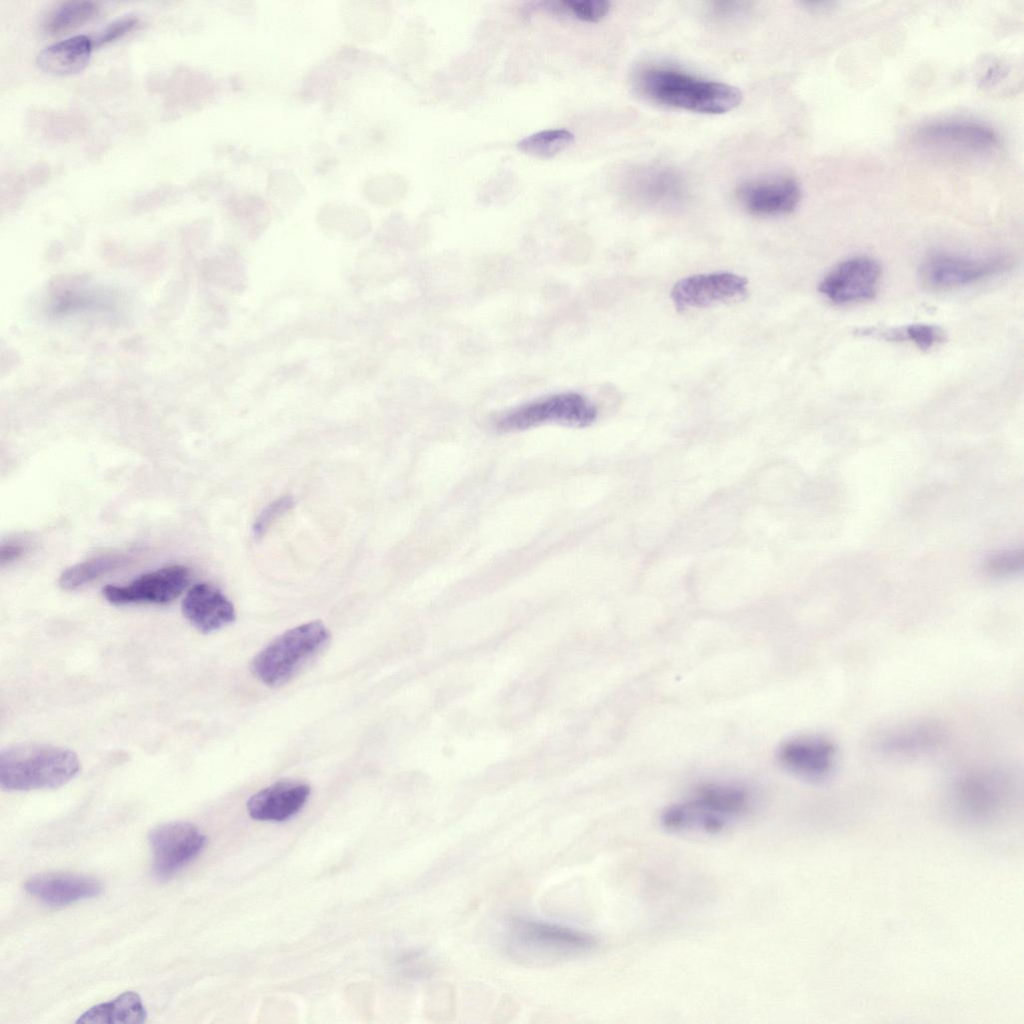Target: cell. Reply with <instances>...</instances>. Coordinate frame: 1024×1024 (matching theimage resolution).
<instances>
[{
    "mask_svg": "<svg viewBox=\"0 0 1024 1024\" xmlns=\"http://www.w3.org/2000/svg\"><path fill=\"white\" fill-rule=\"evenodd\" d=\"M148 841L153 852V872L167 879L195 859L206 844V836L192 823L174 821L150 830Z\"/></svg>",
    "mask_w": 1024,
    "mask_h": 1024,
    "instance_id": "9",
    "label": "cell"
},
{
    "mask_svg": "<svg viewBox=\"0 0 1024 1024\" xmlns=\"http://www.w3.org/2000/svg\"><path fill=\"white\" fill-rule=\"evenodd\" d=\"M881 274L877 260L855 256L832 268L820 281L818 290L837 305L864 302L876 296Z\"/></svg>",
    "mask_w": 1024,
    "mask_h": 1024,
    "instance_id": "10",
    "label": "cell"
},
{
    "mask_svg": "<svg viewBox=\"0 0 1024 1024\" xmlns=\"http://www.w3.org/2000/svg\"><path fill=\"white\" fill-rule=\"evenodd\" d=\"M137 24L134 17H124L110 23L95 38H92L94 47L101 46L121 38L131 31Z\"/></svg>",
    "mask_w": 1024,
    "mask_h": 1024,
    "instance_id": "30",
    "label": "cell"
},
{
    "mask_svg": "<svg viewBox=\"0 0 1024 1024\" xmlns=\"http://www.w3.org/2000/svg\"><path fill=\"white\" fill-rule=\"evenodd\" d=\"M540 8L554 16L596 23L608 15L611 3L606 0H550L541 2Z\"/></svg>",
    "mask_w": 1024,
    "mask_h": 1024,
    "instance_id": "27",
    "label": "cell"
},
{
    "mask_svg": "<svg viewBox=\"0 0 1024 1024\" xmlns=\"http://www.w3.org/2000/svg\"><path fill=\"white\" fill-rule=\"evenodd\" d=\"M512 945L519 952L544 960H557L591 950L595 939L577 930L532 920L514 921Z\"/></svg>",
    "mask_w": 1024,
    "mask_h": 1024,
    "instance_id": "7",
    "label": "cell"
},
{
    "mask_svg": "<svg viewBox=\"0 0 1024 1024\" xmlns=\"http://www.w3.org/2000/svg\"><path fill=\"white\" fill-rule=\"evenodd\" d=\"M916 138L929 146L976 153L992 151L999 144L997 134L990 127L965 120L927 124L917 131Z\"/></svg>",
    "mask_w": 1024,
    "mask_h": 1024,
    "instance_id": "15",
    "label": "cell"
},
{
    "mask_svg": "<svg viewBox=\"0 0 1024 1024\" xmlns=\"http://www.w3.org/2000/svg\"><path fill=\"white\" fill-rule=\"evenodd\" d=\"M943 738L941 729L929 722L900 724L881 731L874 738V749L892 758H911L937 748Z\"/></svg>",
    "mask_w": 1024,
    "mask_h": 1024,
    "instance_id": "18",
    "label": "cell"
},
{
    "mask_svg": "<svg viewBox=\"0 0 1024 1024\" xmlns=\"http://www.w3.org/2000/svg\"><path fill=\"white\" fill-rule=\"evenodd\" d=\"M747 285L746 278L730 272L698 274L678 281L670 297L676 309L683 311L741 297Z\"/></svg>",
    "mask_w": 1024,
    "mask_h": 1024,
    "instance_id": "14",
    "label": "cell"
},
{
    "mask_svg": "<svg viewBox=\"0 0 1024 1024\" xmlns=\"http://www.w3.org/2000/svg\"><path fill=\"white\" fill-rule=\"evenodd\" d=\"M329 636V631L320 621L289 629L253 658L251 670L268 686L282 685L325 646Z\"/></svg>",
    "mask_w": 1024,
    "mask_h": 1024,
    "instance_id": "4",
    "label": "cell"
},
{
    "mask_svg": "<svg viewBox=\"0 0 1024 1024\" xmlns=\"http://www.w3.org/2000/svg\"><path fill=\"white\" fill-rule=\"evenodd\" d=\"M1012 782L999 770H974L953 784L952 800L957 809L972 817H986L999 811L1012 793Z\"/></svg>",
    "mask_w": 1024,
    "mask_h": 1024,
    "instance_id": "12",
    "label": "cell"
},
{
    "mask_svg": "<svg viewBox=\"0 0 1024 1024\" xmlns=\"http://www.w3.org/2000/svg\"><path fill=\"white\" fill-rule=\"evenodd\" d=\"M182 612L198 631L208 634L235 620V609L220 589L208 583L194 585L182 601Z\"/></svg>",
    "mask_w": 1024,
    "mask_h": 1024,
    "instance_id": "17",
    "label": "cell"
},
{
    "mask_svg": "<svg viewBox=\"0 0 1024 1024\" xmlns=\"http://www.w3.org/2000/svg\"><path fill=\"white\" fill-rule=\"evenodd\" d=\"M750 792L731 783H705L686 799L666 807L662 827L677 834L718 835L726 832L751 810Z\"/></svg>",
    "mask_w": 1024,
    "mask_h": 1024,
    "instance_id": "2",
    "label": "cell"
},
{
    "mask_svg": "<svg viewBox=\"0 0 1024 1024\" xmlns=\"http://www.w3.org/2000/svg\"><path fill=\"white\" fill-rule=\"evenodd\" d=\"M750 5L744 1H717L708 5V15L715 20L731 21L744 15Z\"/></svg>",
    "mask_w": 1024,
    "mask_h": 1024,
    "instance_id": "29",
    "label": "cell"
},
{
    "mask_svg": "<svg viewBox=\"0 0 1024 1024\" xmlns=\"http://www.w3.org/2000/svg\"><path fill=\"white\" fill-rule=\"evenodd\" d=\"M782 768L811 783L829 780L837 769L839 751L832 739L821 734H802L784 741L777 751Z\"/></svg>",
    "mask_w": 1024,
    "mask_h": 1024,
    "instance_id": "8",
    "label": "cell"
},
{
    "mask_svg": "<svg viewBox=\"0 0 1024 1024\" xmlns=\"http://www.w3.org/2000/svg\"><path fill=\"white\" fill-rule=\"evenodd\" d=\"M25 890L50 906H65L102 893L103 887L94 878L70 874L48 873L27 880Z\"/></svg>",
    "mask_w": 1024,
    "mask_h": 1024,
    "instance_id": "19",
    "label": "cell"
},
{
    "mask_svg": "<svg viewBox=\"0 0 1024 1024\" xmlns=\"http://www.w3.org/2000/svg\"><path fill=\"white\" fill-rule=\"evenodd\" d=\"M855 334L890 342L908 341L925 351L943 343L946 339L945 331L939 326L919 323L897 327H861L855 330Z\"/></svg>",
    "mask_w": 1024,
    "mask_h": 1024,
    "instance_id": "23",
    "label": "cell"
},
{
    "mask_svg": "<svg viewBox=\"0 0 1024 1024\" xmlns=\"http://www.w3.org/2000/svg\"><path fill=\"white\" fill-rule=\"evenodd\" d=\"M25 552V547L20 543H7L2 545L0 550L1 565L9 564L20 558Z\"/></svg>",
    "mask_w": 1024,
    "mask_h": 1024,
    "instance_id": "32",
    "label": "cell"
},
{
    "mask_svg": "<svg viewBox=\"0 0 1024 1024\" xmlns=\"http://www.w3.org/2000/svg\"><path fill=\"white\" fill-rule=\"evenodd\" d=\"M309 795L307 784L278 782L251 796L246 807L255 820L282 822L298 813Z\"/></svg>",
    "mask_w": 1024,
    "mask_h": 1024,
    "instance_id": "20",
    "label": "cell"
},
{
    "mask_svg": "<svg viewBox=\"0 0 1024 1024\" xmlns=\"http://www.w3.org/2000/svg\"><path fill=\"white\" fill-rule=\"evenodd\" d=\"M574 139V134L567 129H546L526 136L517 146L530 156L552 158L571 146Z\"/></svg>",
    "mask_w": 1024,
    "mask_h": 1024,
    "instance_id": "26",
    "label": "cell"
},
{
    "mask_svg": "<svg viewBox=\"0 0 1024 1024\" xmlns=\"http://www.w3.org/2000/svg\"><path fill=\"white\" fill-rule=\"evenodd\" d=\"M294 502V498L287 495L268 504L260 512L253 524L254 536L261 537L277 518L293 507Z\"/></svg>",
    "mask_w": 1024,
    "mask_h": 1024,
    "instance_id": "28",
    "label": "cell"
},
{
    "mask_svg": "<svg viewBox=\"0 0 1024 1024\" xmlns=\"http://www.w3.org/2000/svg\"><path fill=\"white\" fill-rule=\"evenodd\" d=\"M98 11V4L92 1L64 2L47 16L44 30L51 35L69 32L93 19Z\"/></svg>",
    "mask_w": 1024,
    "mask_h": 1024,
    "instance_id": "25",
    "label": "cell"
},
{
    "mask_svg": "<svg viewBox=\"0 0 1024 1024\" xmlns=\"http://www.w3.org/2000/svg\"><path fill=\"white\" fill-rule=\"evenodd\" d=\"M736 194L748 213L762 217L789 214L802 198L800 184L786 175L748 180L738 187Z\"/></svg>",
    "mask_w": 1024,
    "mask_h": 1024,
    "instance_id": "13",
    "label": "cell"
},
{
    "mask_svg": "<svg viewBox=\"0 0 1024 1024\" xmlns=\"http://www.w3.org/2000/svg\"><path fill=\"white\" fill-rule=\"evenodd\" d=\"M634 83L646 99L690 112L723 114L738 107L742 101L741 91L733 85L670 66L644 67L637 71Z\"/></svg>",
    "mask_w": 1024,
    "mask_h": 1024,
    "instance_id": "1",
    "label": "cell"
},
{
    "mask_svg": "<svg viewBox=\"0 0 1024 1024\" xmlns=\"http://www.w3.org/2000/svg\"><path fill=\"white\" fill-rule=\"evenodd\" d=\"M79 771L77 754L65 747L23 743L0 752V786L6 791L57 788Z\"/></svg>",
    "mask_w": 1024,
    "mask_h": 1024,
    "instance_id": "3",
    "label": "cell"
},
{
    "mask_svg": "<svg viewBox=\"0 0 1024 1024\" xmlns=\"http://www.w3.org/2000/svg\"><path fill=\"white\" fill-rule=\"evenodd\" d=\"M1022 552H1008L993 557L988 562V569L994 574H1007L1022 566Z\"/></svg>",
    "mask_w": 1024,
    "mask_h": 1024,
    "instance_id": "31",
    "label": "cell"
},
{
    "mask_svg": "<svg viewBox=\"0 0 1024 1024\" xmlns=\"http://www.w3.org/2000/svg\"><path fill=\"white\" fill-rule=\"evenodd\" d=\"M93 40L75 35L46 46L37 56V66L45 73L66 76L83 70L91 57Z\"/></svg>",
    "mask_w": 1024,
    "mask_h": 1024,
    "instance_id": "21",
    "label": "cell"
},
{
    "mask_svg": "<svg viewBox=\"0 0 1024 1024\" xmlns=\"http://www.w3.org/2000/svg\"><path fill=\"white\" fill-rule=\"evenodd\" d=\"M1013 260L1006 254L966 256L944 251L928 254L920 265L924 284L936 290L966 286L1008 271Z\"/></svg>",
    "mask_w": 1024,
    "mask_h": 1024,
    "instance_id": "6",
    "label": "cell"
},
{
    "mask_svg": "<svg viewBox=\"0 0 1024 1024\" xmlns=\"http://www.w3.org/2000/svg\"><path fill=\"white\" fill-rule=\"evenodd\" d=\"M147 1011L138 993L126 991L116 998L90 1007L76 1023L134 1024L146 1021Z\"/></svg>",
    "mask_w": 1024,
    "mask_h": 1024,
    "instance_id": "22",
    "label": "cell"
},
{
    "mask_svg": "<svg viewBox=\"0 0 1024 1024\" xmlns=\"http://www.w3.org/2000/svg\"><path fill=\"white\" fill-rule=\"evenodd\" d=\"M629 193L650 205H673L687 194V183L674 168L662 165L642 166L628 175Z\"/></svg>",
    "mask_w": 1024,
    "mask_h": 1024,
    "instance_id": "16",
    "label": "cell"
},
{
    "mask_svg": "<svg viewBox=\"0 0 1024 1024\" xmlns=\"http://www.w3.org/2000/svg\"><path fill=\"white\" fill-rule=\"evenodd\" d=\"M597 410L583 395L564 392L539 398L504 413L496 422L500 431L525 430L542 424L556 423L574 427L594 422Z\"/></svg>",
    "mask_w": 1024,
    "mask_h": 1024,
    "instance_id": "5",
    "label": "cell"
},
{
    "mask_svg": "<svg viewBox=\"0 0 1024 1024\" xmlns=\"http://www.w3.org/2000/svg\"><path fill=\"white\" fill-rule=\"evenodd\" d=\"M128 560L124 554H106L77 563L62 572L59 585L65 590H75L124 566Z\"/></svg>",
    "mask_w": 1024,
    "mask_h": 1024,
    "instance_id": "24",
    "label": "cell"
},
{
    "mask_svg": "<svg viewBox=\"0 0 1024 1024\" xmlns=\"http://www.w3.org/2000/svg\"><path fill=\"white\" fill-rule=\"evenodd\" d=\"M190 571L182 565H170L141 575L127 585H107L102 593L113 605L167 604L186 588Z\"/></svg>",
    "mask_w": 1024,
    "mask_h": 1024,
    "instance_id": "11",
    "label": "cell"
}]
</instances>
